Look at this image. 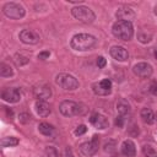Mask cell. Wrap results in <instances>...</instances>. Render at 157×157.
I'll return each mask as SVG.
<instances>
[{"mask_svg": "<svg viewBox=\"0 0 157 157\" xmlns=\"http://www.w3.org/2000/svg\"><path fill=\"white\" fill-rule=\"evenodd\" d=\"M97 44V39L96 37H93L92 34H87V33H78L75 34L71 38L70 45L74 50L77 52H86L92 49L94 45Z\"/></svg>", "mask_w": 157, "mask_h": 157, "instance_id": "1", "label": "cell"}, {"mask_svg": "<svg viewBox=\"0 0 157 157\" xmlns=\"http://www.w3.org/2000/svg\"><path fill=\"white\" fill-rule=\"evenodd\" d=\"M112 32L114 34V37H117L118 39L121 40H130L134 36V27L131 22H125V21H117L113 27H112Z\"/></svg>", "mask_w": 157, "mask_h": 157, "instance_id": "2", "label": "cell"}, {"mask_svg": "<svg viewBox=\"0 0 157 157\" xmlns=\"http://www.w3.org/2000/svg\"><path fill=\"white\" fill-rule=\"evenodd\" d=\"M59 110L65 117H75L82 115L86 112V108L82 104L76 103L74 101H63L59 105Z\"/></svg>", "mask_w": 157, "mask_h": 157, "instance_id": "3", "label": "cell"}, {"mask_svg": "<svg viewBox=\"0 0 157 157\" xmlns=\"http://www.w3.org/2000/svg\"><path fill=\"white\" fill-rule=\"evenodd\" d=\"M72 16L82 23H92L96 18L94 12L87 6H75L71 9Z\"/></svg>", "mask_w": 157, "mask_h": 157, "instance_id": "4", "label": "cell"}, {"mask_svg": "<svg viewBox=\"0 0 157 157\" xmlns=\"http://www.w3.org/2000/svg\"><path fill=\"white\" fill-rule=\"evenodd\" d=\"M55 82L58 86H60L61 88L64 90H67V91H74L78 87V81L72 76V75H69V74H59L56 77H55Z\"/></svg>", "mask_w": 157, "mask_h": 157, "instance_id": "5", "label": "cell"}, {"mask_svg": "<svg viewBox=\"0 0 157 157\" xmlns=\"http://www.w3.org/2000/svg\"><path fill=\"white\" fill-rule=\"evenodd\" d=\"M2 12L9 18H13V20H20L26 13L25 9L20 4H16V2H6L2 7Z\"/></svg>", "mask_w": 157, "mask_h": 157, "instance_id": "6", "label": "cell"}, {"mask_svg": "<svg viewBox=\"0 0 157 157\" xmlns=\"http://www.w3.org/2000/svg\"><path fill=\"white\" fill-rule=\"evenodd\" d=\"M98 147H99V137L97 135H93L90 141L80 145V152L83 156L90 157V156H93L98 151Z\"/></svg>", "mask_w": 157, "mask_h": 157, "instance_id": "7", "label": "cell"}, {"mask_svg": "<svg viewBox=\"0 0 157 157\" xmlns=\"http://www.w3.org/2000/svg\"><path fill=\"white\" fill-rule=\"evenodd\" d=\"M92 90L98 96H107L112 92V81L109 78H104L99 82L92 85Z\"/></svg>", "mask_w": 157, "mask_h": 157, "instance_id": "8", "label": "cell"}, {"mask_svg": "<svg viewBox=\"0 0 157 157\" xmlns=\"http://www.w3.org/2000/svg\"><path fill=\"white\" fill-rule=\"evenodd\" d=\"M33 94L38 101H47L52 96V88L47 83H39L33 88Z\"/></svg>", "mask_w": 157, "mask_h": 157, "instance_id": "9", "label": "cell"}, {"mask_svg": "<svg viewBox=\"0 0 157 157\" xmlns=\"http://www.w3.org/2000/svg\"><path fill=\"white\" fill-rule=\"evenodd\" d=\"M132 71L140 78H148L152 75V66L147 63H137L134 65Z\"/></svg>", "mask_w": 157, "mask_h": 157, "instance_id": "10", "label": "cell"}, {"mask_svg": "<svg viewBox=\"0 0 157 157\" xmlns=\"http://www.w3.org/2000/svg\"><path fill=\"white\" fill-rule=\"evenodd\" d=\"M1 98L9 103H16L21 99V93L17 88L10 87V88H5L1 92Z\"/></svg>", "mask_w": 157, "mask_h": 157, "instance_id": "11", "label": "cell"}, {"mask_svg": "<svg viewBox=\"0 0 157 157\" xmlns=\"http://www.w3.org/2000/svg\"><path fill=\"white\" fill-rule=\"evenodd\" d=\"M20 39L25 44H37L39 42V34L31 29H23L20 32Z\"/></svg>", "mask_w": 157, "mask_h": 157, "instance_id": "12", "label": "cell"}, {"mask_svg": "<svg viewBox=\"0 0 157 157\" xmlns=\"http://www.w3.org/2000/svg\"><path fill=\"white\" fill-rule=\"evenodd\" d=\"M115 16H117V18H118L119 21L131 22V21L136 17V13H135V11H134L132 9H130V7H120V9L117 11Z\"/></svg>", "mask_w": 157, "mask_h": 157, "instance_id": "13", "label": "cell"}, {"mask_svg": "<svg viewBox=\"0 0 157 157\" xmlns=\"http://www.w3.org/2000/svg\"><path fill=\"white\" fill-rule=\"evenodd\" d=\"M110 55L118 60V61H126L128 58H129V54H128V50L124 48V47H120V45H114L110 48L109 50Z\"/></svg>", "mask_w": 157, "mask_h": 157, "instance_id": "14", "label": "cell"}, {"mask_svg": "<svg viewBox=\"0 0 157 157\" xmlns=\"http://www.w3.org/2000/svg\"><path fill=\"white\" fill-rule=\"evenodd\" d=\"M90 121H91V124L94 126V128H97V129H105V128H108V119L104 117V115H102V114H99V113H93L92 115H91V118H90Z\"/></svg>", "mask_w": 157, "mask_h": 157, "instance_id": "15", "label": "cell"}, {"mask_svg": "<svg viewBox=\"0 0 157 157\" xmlns=\"http://www.w3.org/2000/svg\"><path fill=\"white\" fill-rule=\"evenodd\" d=\"M34 108H36V112L39 117L44 118V117H48L50 114V107L45 101H37L34 104Z\"/></svg>", "mask_w": 157, "mask_h": 157, "instance_id": "16", "label": "cell"}, {"mask_svg": "<svg viewBox=\"0 0 157 157\" xmlns=\"http://www.w3.org/2000/svg\"><path fill=\"white\" fill-rule=\"evenodd\" d=\"M121 152L124 156L126 157H134L136 153V148H135V144L131 140H125L121 145Z\"/></svg>", "mask_w": 157, "mask_h": 157, "instance_id": "17", "label": "cell"}, {"mask_svg": "<svg viewBox=\"0 0 157 157\" xmlns=\"http://www.w3.org/2000/svg\"><path fill=\"white\" fill-rule=\"evenodd\" d=\"M117 110L120 115H125L130 112V104L126 99L124 98H120L118 102H117Z\"/></svg>", "mask_w": 157, "mask_h": 157, "instance_id": "18", "label": "cell"}, {"mask_svg": "<svg viewBox=\"0 0 157 157\" xmlns=\"http://www.w3.org/2000/svg\"><path fill=\"white\" fill-rule=\"evenodd\" d=\"M140 115H141L142 120H144L146 124H152V123L155 121V118H156V115L153 114V112H152L150 108H144V109H141Z\"/></svg>", "mask_w": 157, "mask_h": 157, "instance_id": "19", "label": "cell"}, {"mask_svg": "<svg viewBox=\"0 0 157 157\" xmlns=\"http://www.w3.org/2000/svg\"><path fill=\"white\" fill-rule=\"evenodd\" d=\"M38 130H39V132H40L42 135H44V136H50V135L53 134V131H54V128H53L50 124H48V123H40V124L38 125Z\"/></svg>", "mask_w": 157, "mask_h": 157, "instance_id": "20", "label": "cell"}, {"mask_svg": "<svg viewBox=\"0 0 157 157\" xmlns=\"http://www.w3.org/2000/svg\"><path fill=\"white\" fill-rule=\"evenodd\" d=\"M0 145L2 147H13V146L18 145V139L13 137V136H7V137H4L0 141Z\"/></svg>", "mask_w": 157, "mask_h": 157, "instance_id": "21", "label": "cell"}, {"mask_svg": "<svg viewBox=\"0 0 157 157\" xmlns=\"http://www.w3.org/2000/svg\"><path fill=\"white\" fill-rule=\"evenodd\" d=\"M12 74H13L12 67L9 64H5V63L0 64V75L2 77H10V76H12Z\"/></svg>", "mask_w": 157, "mask_h": 157, "instance_id": "22", "label": "cell"}, {"mask_svg": "<svg viewBox=\"0 0 157 157\" xmlns=\"http://www.w3.org/2000/svg\"><path fill=\"white\" fill-rule=\"evenodd\" d=\"M151 37H152V34H151L150 32H147V31H144V29H141V31L137 33V39H139L141 43H148V42L151 40Z\"/></svg>", "mask_w": 157, "mask_h": 157, "instance_id": "23", "label": "cell"}, {"mask_svg": "<svg viewBox=\"0 0 157 157\" xmlns=\"http://www.w3.org/2000/svg\"><path fill=\"white\" fill-rule=\"evenodd\" d=\"M142 152L146 157H157V151L150 145H145L142 147Z\"/></svg>", "mask_w": 157, "mask_h": 157, "instance_id": "24", "label": "cell"}, {"mask_svg": "<svg viewBox=\"0 0 157 157\" xmlns=\"http://www.w3.org/2000/svg\"><path fill=\"white\" fill-rule=\"evenodd\" d=\"M28 61H29V59L26 58V56H23V55H21V54H16V55H15V63H16L18 66L26 65V64H28Z\"/></svg>", "mask_w": 157, "mask_h": 157, "instance_id": "25", "label": "cell"}, {"mask_svg": "<svg viewBox=\"0 0 157 157\" xmlns=\"http://www.w3.org/2000/svg\"><path fill=\"white\" fill-rule=\"evenodd\" d=\"M45 152H47V156H48V157H60L59 152H58V151H56V148H55V147H53V146L47 147Z\"/></svg>", "mask_w": 157, "mask_h": 157, "instance_id": "26", "label": "cell"}, {"mask_svg": "<svg viewBox=\"0 0 157 157\" xmlns=\"http://www.w3.org/2000/svg\"><path fill=\"white\" fill-rule=\"evenodd\" d=\"M86 131H87V128H86V125H78V126L75 129V135L80 136V135L85 134Z\"/></svg>", "mask_w": 157, "mask_h": 157, "instance_id": "27", "label": "cell"}, {"mask_svg": "<svg viewBox=\"0 0 157 157\" xmlns=\"http://www.w3.org/2000/svg\"><path fill=\"white\" fill-rule=\"evenodd\" d=\"M29 120H31V115H29V114H27V113L20 114V121H21V123L26 124V123H28Z\"/></svg>", "mask_w": 157, "mask_h": 157, "instance_id": "28", "label": "cell"}, {"mask_svg": "<svg viewBox=\"0 0 157 157\" xmlns=\"http://www.w3.org/2000/svg\"><path fill=\"white\" fill-rule=\"evenodd\" d=\"M50 56V52L49 50H44V52H40L39 54H38V59H40V60H45V59H48Z\"/></svg>", "mask_w": 157, "mask_h": 157, "instance_id": "29", "label": "cell"}, {"mask_svg": "<svg viewBox=\"0 0 157 157\" xmlns=\"http://www.w3.org/2000/svg\"><path fill=\"white\" fill-rule=\"evenodd\" d=\"M105 64H107V61H105V59L103 56H98L97 58V65H98V67L103 69L105 66Z\"/></svg>", "mask_w": 157, "mask_h": 157, "instance_id": "30", "label": "cell"}, {"mask_svg": "<svg viewBox=\"0 0 157 157\" xmlns=\"http://www.w3.org/2000/svg\"><path fill=\"white\" fill-rule=\"evenodd\" d=\"M115 125H117L118 128H121V126L124 125V118H123V115H120V117H118V118L115 119Z\"/></svg>", "mask_w": 157, "mask_h": 157, "instance_id": "31", "label": "cell"}, {"mask_svg": "<svg viewBox=\"0 0 157 157\" xmlns=\"http://www.w3.org/2000/svg\"><path fill=\"white\" fill-rule=\"evenodd\" d=\"M63 157H74V153H72V151H71L70 147H66V148H65V151H64V156H63Z\"/></svg>", "mask_w": 157, "mask_h": 157, "instance_id": "32", "label": "cell"}, {"mask_svg": "<svg viewBox=\"0 0 157 157\" xmlns=\"http://www.w3.org/2000/svg\"><path fill=\"white\" fill-rule=\"evenodd\" d=\"M150 92H151L152 94L157 96V83H153V85H151V87H150Z\"/></svg>", "mask_w": 157, "mask_h": 157, "instance_id": "33", "label": "cell"}, {"mask_svg": "<svg viewBox=\"0 0 157 157\" xmlns=\"http://www.w3.org/2000/svg\"><path fill=\"white\" fill-rule=\"evenodd\" d=\"M67 1H69V2H75V4H77V2H78V4H80V2H82L83 0H67Z\"/></svg>", "mask_w": 157, "mask_h": 157, "instance_id": "34", "label": "cell"}, {"mask_svg": "<svg viewBox=\"0 0 157 157\" xmlns=\"http://www.w3.org/2000/svg\"><path fill=\"white\" fill-rule=\"evenodd\" d=\"M155 15H156V16H157V5H156V6H155Z\"/></svg>", "mask_w": 157, "mask_h": 157, "instance_id": "35", "label": "cell"}, {"mask_svg": "<svg viewBox=\"0 0 157 157\" xmlns=\"http://www.w3.org/2000/svg\"><path fill=\"white\" fill-rule=\"evenodd\" d=\"M155 56H156V59H157V48L155 49Z\"/></svg>", "mask_w": 157, "mask_h": 157, "instance_id": "36", "label": "cell"}, {"mask_svg": "<svg viewBox=\"0 0 157 157\" xmlns=\"http://www.w3.org/2000/svg\"><path fill=\"white\" fill-rule=\"evenodd\" d=\"M156 118H157V113H156Z\"/></svg>", "mask_w": 157, "mask_h": 157, "instance_id": "37", "label": "cell"}]
</instances>
